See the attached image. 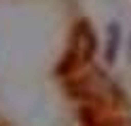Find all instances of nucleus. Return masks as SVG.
Returning <instances> with one entry per match:
<instances>
[{"instance_id": "f257e3e1", "label": "nucleus", "mask_w": 131, "mask_h": 126, "mask_svg": "<svg viewBox=\"0 0 131 126\" xmlns=\"http://www.w3.org/2000/svg\"><path fill=\"white\" fill-rule=\"evenodd\" d=\"M118 40H121V27L118 23H112L108 30V46H106V61L108 63H114V59H116Z\"/></svg>"}]
</instances>
